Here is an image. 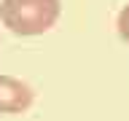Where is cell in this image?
Returning <instances> with one entry per match:
<instances>
[{"instance_id":"6da1fadb","label":"cell","mask_w":129,"mask_h":121,"mask_svg":"<svg viewBox=\"0 0 129 121\" xmlns=\"http://www.w3.org/2000/svg\"><path fill=\"white\" fill-rule=\"evenodd\" d=\"M59 0H3L0 22L14 35H40L59 19Z\"/></svg>"},{"instance_id":"7a4b0ae2","label":"cell","mask_w":129,"mask_h":121,"mask_svg":"<svg viewBox=\"0 0 129 121\" xmlns=\"http://www.w3.org/2000/svg\"><path fill=\"white\" fill-rule=\"evenodd\" d=\"M32 105V89L22 78L0 73V113H24Z\"/></svg>"},{"instance_id":"3957f363","label":"cell","mask_w":129,"mask_h":121,"mask_svg":"<svg viewBox=\"0 0 129 121\" xmlns=\"http://www.w3.org/2000/svg\"><path fill=\"white\" fill-rule=\"evenodd\" d=\"M116 27H118V35L121 40H126L129 43V6L121 8V14H118V22H116Z\"/></svg>"}]
</instances>
